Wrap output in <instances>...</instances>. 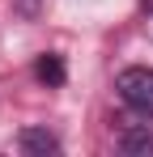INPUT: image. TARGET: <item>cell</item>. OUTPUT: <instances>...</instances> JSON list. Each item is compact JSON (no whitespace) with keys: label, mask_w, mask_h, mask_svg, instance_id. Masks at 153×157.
I'll use <instances>...</instances> for the list:
<instances>
[{"label":"cell","mask_w":153,"mask_h":157,"mask_svg":"<svg viewBox=\"0 0 153 157\" xmlns=\"http://www.w3.org/2000/svg\"><path fill=\"white\" fill-rule=\"evenodd\" d=\"M119 98H124L136 115H149L153 119V68H124L115 81Z\"/></svg>","instance_id":"1"},{"label":"cell","mask_w":153,"mask_h":157,"mask_svg":"<svg viewBox=\"0 0 153 157\" xmlns=\"http://www.w3.org/2000/svg\"><path fill=\"white\" fill-rule=\"evenodd\" d=\"M22 149L26 153H60V140H55V136H51V132H43V128H26L22 132Z\"/></svg>","instance_id":"2"},{"label":"cell","mask_w":153,"mask_h":157,"mask_svg":"<svg viewBox=\"0 0 153 157\" xmlns=\"http://www.w3.org/2000/svg\"><path fill=\"white\" fill-rule=\"evenodd\" d=\"M119 149H124V153H153V132L149 128L124 132V136H119Z\"/></svg>","instance_id":"3"},{"label":"cell","mask_w":153,"mask_h":157,"mask_svg":"<svg viewBox=\"0 0 153 157\" xmlns=\"http://www.w3.org/2000/svg\"><path fill=\"white\" fill-rule=\"evenodd\" d=\"M34 72H38V81H47V85H64V64H60V55H43V59L34 64Z\"/></svg>","instance_id":"4"},{"label":"cell","mask_w":153,"mask_h":157,"mask_svg":"<svg viewBox=\"0 0 153 157\" xmlns=\"http://www.w3.org/2000/svg\"><path fill=\"white\" fill-rule=\"evenodd\" d=\"M17 13H22V17H34V13H38V0H17Z\"/></svg>","instance_id":"5"},{"label":"cell","mask_w":153,"mask_h":157,"mask_svg":"<svg viewBox=\"0 0 153 157\" xmlns=\"http://www.w3.org/2000/svg\"><path fill=\"white\" fill-rule=\"evenodd\" d=\"M149 4H153V0H149Z\"/></svg>","instance_id":"6"}]
</instances>
